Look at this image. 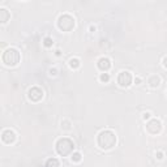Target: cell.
<instances>
[{"instance_id":"1","label":"cell","mask_w":167,"mask_h":167,"mask_svg":"<svg viewBox=\"0 0 167 167\" xmlns=\"http://www.w3.org/2000/svg\"><path fill=\"white\" fill-rule=\"evenodd\" d=\"M118 137L112 129H102L97 135V145L102 150H111L116 146Z\"/></svg>"},{"instance_id":"2","label":"cell","mask_w":167,"mask_h":167,"mask_svg":"<svg viewBox=\"0 0 167 167\" xmlns=\"http://www.w3.org/2000/svg\"><path fill=\"white\" fill-rule=\"evenodd\" d=\"M2 61L5 67H16L21 61V54L16 47H8L2 54Z\"/></svg>"},{"instance_id":"3","label":"cell","mask_w":167,"mask_h":167,"mask_svg":"<svg viewBox=\"0 0 167 167\" xmlns=\"http://www.w3.org/2000/svg\"><path fill=\"white\" fill-rule=\"evenodd\" d=\"M55 150L60 157H71L75 151V142L69 137H60L55 144Z\"/></svg>"},{"instance_id":"4","label":"cell","mask_w":167,"mask_h":167,"mask_svg":"<svg viewBox=\"0 0 167 167\" xmlns=\"http://www.w3.org/2000/svg\"><path fill=\"white\" fill-rule=\"evenodd\" d=\"M56 26H57V29H59L60 32L68 33V32H72L75 29L76 20L69 13H61L56 20Z\"/></svg>"},{"instance_id":"5","label":"cell","mask_w":167,"mask_h":167,"mask_svg":"<svg viewBox=\"0 0 167 167\" xmlns=\"http://www.w3.org/2000/svg\"><path fill=\"white\" fill-rule=\"evenodd\" d=\"M145 129L149 135L157 136L162 132V121L157 119V118H151L150 120L146 121V125H145Z\"/></svg>"},{"instance_id":"6","label":"cell","mask_w":167,"mask_h":167,"mask_svg":"<svg viewBox=\"0 0 167 167\" xmlns=\"http://www.w3.org/2000/svg\"><path fill=\"white\" fill-rule=\"evenodd\" d=\"M133 78L135 77L132 76V73H130L129 71H121V72H119L116 81H118V85L120 88H129V86L133 84Z\"/></svg>"},{"instance_id":"7","label":"cell","mask_w":167,"mask_h":167,"mask_svg":"<svg viewBox=\"0 0 167 167\" xmlns=\"http://www.w3.org/2000/svg\"><path fill=\"white\" fill-rule=\"evenodd\" d=\"M43 97H45V91L39 86H32L27 90V99L32 101V102H41Z\"/></svg>"},{"instance_id":"8","label":"cell","mask_w":167,"mask_h":167,"mask_svg":"<svg viewBox=\"0 0 167 167\" xmlns=\"http://www.w3.org/2000/svg\"><path fill=\"white\" fill-rule=\"evenodd\" d=\"M16 140H17V135H16V132H14L13 129H11V128L3 129V132H2V141L4 144L12 145V144L16 142Z\"/></svg>"},{"instance_id":"9","label":"cell","mask_w":167,"mask_h":167,"mask_svg":"<svg viewBox=\"0 0 167 167\" xmlns=\"http://www.w3.org/2000/svg\"><path fill=\"white\" fill-rule=\"evenodd\" d=\"M97 67L101 72H108L112 67V63L107 56H101L97 60Z\"/></svg>"},{"instance_id":"10","label":"cell","mask_w":167,"mask_h":167,"mask_svg":"<svg viewBox=\"0 0 167 167\" xmlns=\"http://www.w3.org/2000/svg\"><path fill=\"white\" fill-rule=\"evenodd\" d=\"M146 82L149 85V88L151 89H157L159 85H161L162 82V80H161V76H158V75H150L146 80Z\"/></svg>"},{"instance_id":"11","label":"cell","mask_w":167,"mask_h":167,"mask_svg":"<svg viewBox=\"0 0 167 167\" xmlns=\"http://www.w3.org/2000/svg\"><path fill=\"white\" fill-rule=\"evenodd\" d=\"M60 128L64 132H71V130L73 129V123H72V120L68 118H63L60 121Z\"/></svg>"},{"instance_id":"12","label":"cell","mask_w":167,"mask_h":167,"mask_svg":"<svg viewBox=\"0 0 167 167\" xmlns=\"http://www.w3.org/2000/svg\"><path fill=\"white\" fill-rule=\"evenodd\" d=\"M9 18H11V12L7 8H4V7H0V22L4 25L8 22Z\"/></svg>"},{"instance_id":"13","label":"cell","mask_w":167,"mask_h":167,"mask_svg":"<svg viewBox=\"0 0 167 167\" xmlns=\"http://www.w3.org/2000/svg\"><path fill=\"white\" fill-rule=\"evenodd\" d=\"M68 65H69V68L71 69H78L80 67H81V60H80V57L77 56H73V57H71V59L68 60Z\"/></svg>"},{"instance_id":"14","label":"cell","mask_w":167,"mask_h":167,"mask_svg":"<svg viewBox=\"0 0 167 167\" xmlns=\"http://www.w3.org/2000/svg\"><path fill=\"white\" fill-rule=\"evenodd\" d=\"M45 167H60V162H59V159L57 158L51 157V158H48L46 161Z\"/></svg>"},{"instance_id":"15","label":"cell","mask_w":167,"mask_h":167,"mask_svg":"<svg viewBox=\"0 0 167 167\" xmlns=\"http://www.w3.org/2000/svg\"><path fill=\"white\" fill-rule=\"evenodd\" d=\"M71 161H72V163H80L82 161V154L80 153V151H73V153L71 154Z\"/></svg>"},{"instance_id":"16","label":"cell","mask_w":167,"mask_h":167,"mask_svg":"<svg viewBox=\"0 0 167 167\" xmlns=\"http://www.w3.org/2000/svg\"><path fill=\"white\" fill-rule=\"evenodd\" d=\"M98 80H99V81L102 82V84H107V82H110L111 76H110V73H108V72H102V73H99Z\"/></svg>"},{"instance_id":"17","label":"cell","mask_w":167,"mask_h":167,"mask_svg":"<svg viewBox=\"0 0 167 167\" xmlns=\"http://www.w3.org/2000/svg\"><path fill=\"white\" fill-rule=\"evenodd\" d=\"M42 43H43V46L50 48V47H52L54 46V38L52 37H50V35H47V37H45L42 39Z\"/></svg>"},{"instance_id":"18","label":"cell","mask_w":167,"mask_h":167,"mask_svg":"<svg viewBox=\"0 0 167 167\" xmlns=\"http://www.w3.org/2000/svg\"><path fill=\"white\" fill-rule=\"evenodd\" d=\"M57 75H59V69H57L56 67L48 68V76H50V77H56Z\"/></svg>"},{"instance_id":"19","label":"cell","mask_w":167,"mask_h":167,"mask_svg":"<svg viewBox=\"0 0 167 167\" xmlns=\"http://www.w3.org/2000/svg\"><path fill=\"white\" fill-rule=\"evenodd\" d=\"M154 155H155V159H157V161H163V158H165V153H163L162 150H157Z\"/></svg>"},{"instance_id":"20","label":"cell","mask_w":167,"mask_h":167,"mask_svg":"<svg viewBox=\"0 0 167 167\" xmlns=\"http://www.w3.org/2000/svg\"><path fill=\"white\" fill-rule=\"evenodd\" d=\"M151 118H153V116H151V112H149V111H146V112L142 114V120H145V121L150 120Z\"/></svg>"},{"instance_id":"21","label":"cell","mask_w":167,"mask_h":167,"mask_svg":"<svg viewBox=\"0 0 167 167\" xmlns=\"http://www.w3.org/2000/svg\"><path fill=\"white\" fill-rule=\"evenodd\" d=\"M133 82H135L136 85H140V84L142 82V78H141L140 76H136V77L133 78Z\"/></svg>"},{"instance_id":"22","label":"cell","mask_w":167,"mask_h":167,"mask_svg":"<svg viewBox=\"0 0 167 167\" xmlns=\"http://www.w3.org/2000/svg\"><path fill=\"white\" fill-rule=\"evenodd\" d=\"M96 30H97V26L94 25V24H90V25H89V32H90V33H94Z\"/></svg>"},{"instance_id":"23","label":"cell","mask_w":167,"mask_h":167,"mask_svg":"<svg viewBox=\"0 0 167 167\" xmlns=\"http://www.w3.org/2000/svg\"><path fill=\"white\" fill-rule=\"evenodd\" d=\"M63 55V52H61V50L60 48H56L55 50V56H57V57H60Z\"/></svg>"},{"instance_id":"24","label":"cell","mask_w":167,"mask_h":167,"mask_svg":"<svg viewBox=\"0 0 167 167\" xmlns=\"http://www.w3.org/2000/svg\"><path fill=\"white\" fill-rule=\"evenodd\" d=\"M162 65H163V68H166L167 69V55L162 59Z\"/></svg>"}]
</instances>
